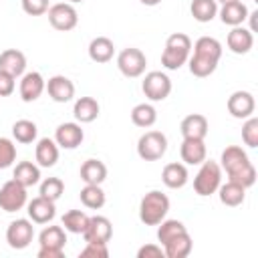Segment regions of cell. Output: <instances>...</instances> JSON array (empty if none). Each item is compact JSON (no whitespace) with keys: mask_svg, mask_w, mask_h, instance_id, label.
<instances>
[{"mask_svg":"<svg viewBox=\"0 0 258 258\" xmlns=\"http://www.w3.org/2000/svg\"><path fill=\"white\" fill-rule=\"evenodd\" d=\"M99 111H101V107H99L97 99H93V97H79L73 107V115L79 123H93L99 117Z\"/></svg>","mask_w":258,"mask_h":258,"instance_id":"obj_23","label":"cell"},{"mask_svg":"<svg viewBox=\"0 0 258 258\" xmlns=\"http://www.w3.org/2000/svg\"><path fill=\"white\" fill-rule=\"evenodd\" d=\"M131 121H133V125H137L141 129H147L157 121V111L151 103H139L131 111Z\"/></svg>","mask_w":258,"mask_h":258,"instance_id":"obj_33","label":"cell"},{"mask_svg":"<svg viewBox=\"0 0 258 258\" xmlns=\"http://www.w3.org/2000/svg\"><path fill=\"white\" fill-rule=\"evenodd\" d=\"M115 54V44L107 36H97L89 42V56L95 62H109Z\"/></svg>","mask_w":258,"mask_h":258,"instance_id":"obj_26","label":"cell"},{"mask_svg":"<svg viewBox=\"0 0 258 258\" xmlns=\"http://www.w3.org/2000/svg\"><path fill=\"white\" fill-rule=\"evenodd\" d=\"M248 6L242 2V0H236V2H228V4H222V8H218V16L224 24L228 26H242L246 20H248Z\"/></svg>","mask_w":258,"mask_h":258,"instance_id":"obj_18","label":"cell"},{"mask_svg":"<svg viewBox=\"0 0 258 258\" xmlns=\"http://www.w3.org/2000/svg\"><path fill=\"white\" fill-rule=\"evenodd\" d=\"M38 258H62V250L60 248H40Z\"/></svg>","mask_w":258,"mask_h":258,"instance_id":"obj_46","label":"cell"},{"mask_svg":"<svg viewBox=\"0 0 258 258\" xmlns=\"http://www.w3.org/2000/svg\"><path fill=\"white\" fill-rule=\"evenodd\" d=\"M189 12L198 22H212L218 16V2L216 0H191Z\"/></svg>","mask_w":258,"mask_h":258,"instance_id":"obj_31","label":"cell"},{"mask_svg":"<svg viewBox=\"0 0 258 258\" xmlns=\"http://www.w3.org/2000/svg\"><path fill=\"white\" fill-rule=\"evenodd\" d=\"M36 133H38V127L30 119H18L12 125V137L18 143H32L36 139Z\"/></svg>","mask_w":258,"mask_h":258,"instance_id":"obj_37","label":"cell"},{"mask_svg":"<svg viewBox=\"0 0 258 258\" xmlns=\"http://www.w3.org/2000/svg\"><path fill=\"white\" fill-rule=\"evenodd\" d=\"M34 159L38 167H52L58 161V145L54 139L42 137L34 147Z\"/></svg>","mask_w":258,"mask_h":258,"instance_id":"obj_21","label":"cell"},{"mask_svg":"<svg viewBox=\"0 0 258 258\" xmlns=\"http://www.w3.org/2000/svg\"><path fill=\"white\" fill-rule=\"evenodd\" d=\"M12 179H16L24 187H30L40 181V167L32 161H20L12 171Z\"/></svg>","mask_w":258,"mask_h":258,"instance_id":"obj_27","label":"cell"},{"mask_svg":"<svg viewBox=\"0 0 258 258\" xmlns=\"http://www.w3.org/2000/svg\"><path fill=\"white\" fill-rule=\"evenodd\" d=\"M141 91L149 101H163L171 93V79L161 71H149L141 81Z\"/></svg>","mask_w":258,"mask_h":258,"instance_id":"obj_6","label":"cell"},{"mask_svg":"<svg viewBox=\"0 0 258 258\" xmlns=\"http://www.w3.org/2000/svg\"><path fill=\"white\" fill-rule=\"evenodd\" d=\"M83 258H107L109 256V248L107 244H99V242H87V246L81 250Z\"/></svg>","mask_w":258,"mask_h":258,"instance_id":"obj_42","label":"cell"},{"mask_svg":"<svg viewBox=\"0 0 258 258\" xmlns=\"http://www.w3.org/2000/svg\"><path fill=\"white\" fill-rule=\"evenodd\" d=\"M62 191H64V183H62L60 177H46V179L40 181L38 194H40L42 198L50 200V202H56V200L62 196Z\"/></svg>","mask_w":258,"mask_h":258,"instance_id":"obj_39","label":"cell"},{"mask_svg":"<svg viewBox=\"0 0 258 258\" xmlns=\"http://www.w3.org/2000/svg\"><path fill=\"white\" fill-rule=\"evenodd\" d=\"M117 67H119L121 75H125L127 79H137L145 73L147 58L139 48L129 46V48H123L117 54Z\"/></svg>","mask_w":258,"mask_h":258,"instance_id":"obj_7","label":"cell"},{"mask_svg":"<svg viewBox=\"0 0 258 258\" xmlns=\"http://www.w3.org/2000/svg\"><path fill=\"white\" fill-rule=\"evenodd\" d=\"M242 141L252 149L258 147V119L254 115H250L242 125Z\"/></svg>","mask_w":258,"mask_h":258,"instance_id":"obj_40","label":"cell"},{"mask_svg":"<svg viewBox=\"0 0 258 258\" xmlns=\"http://www.w3.org/2000/svg\"><path fill=\"white\" fill-rule=\"evenodd\" d=\"M179 155L185 165H200L208 155L204 139H183L179 145Z\"/></svg>","mask_w":258,"mask_h":258,"instance_id":"obj_20","label":"cell"},{"mask_svg":"<svg viewBox=\"0 0 258 258\" xmlns=\"http://www.w3.org/2000/svg\"><path fill=\"white\" fill-rule=\"evenodd\" d=\"M169 212V198L159 189L147 191L139 202V220L145 226H157Z\"/></svg>","mask_w":258,"mask_h":258,"instance_id":"obj_3","label":"cell"},{"mask_svg":"<svg viewBox=\"0 0 258 258\" xmlns=\"http://www.w3.org/2000/svg\"><path fill=\"white\" fill-rule=\"evenodd\" d=\"M163 246L159 244H145L137 250V258H163Z\"/></svg>","mask_w":258,"mask_h":258,"instance_id":"obj_45","label":"cell"},{"mask_svg":"<svg viewBox=\"0 0 258 258\" xmlns=\"http://www.w3.org/2000/svg\"><path fill=\"white\" fill-rule=\"evenodd\" d=\"M113 236V226L109 222V218L105 216H93L89 218V224L83 232L85 242H99V244H107Z\"/></svg>","mask_w":258,"mask_h":258,"instance_id":"obj_13","label":"cell"},{"mask_svg":"<svg viewBox=\"0 0 258 258\" xmlns=\"http://www.w3.org/2000/svg\"><path fill=\"white\" fill-rule=\"evenodd\" d=\"M26 212H28V218H30L34 224H48V222H52L54 216H56L54 202H50V200H46V198H42V196L32 198V200L28 202Z\"/></svg>","mask_w":258,"mask_h":258,"instance_id":"obj_16","label":"cell"},{"mask_svg":"<svg viewBox=\"0 0 258 258\" xmlns=\"http://www.w3.org/2000/svg\"><path fill=\"white\" fill-rule=\"evenodd\" d=\"M220 161V167L226 171L230 181H236L246 189L256 183V167L252 165L248 153L240 145H228L222 151Z\"/></svg>","mask_w":258,"mask_h":258,"instance_id":"obj_1","label":"cell"},{"mask_svg":"<svg viewBox=\"0 0 258 258\" xmlns=\"http://www.w3.org/2000/svg\"><path fill=\"white\" fill-rule=\"evenodd\" d=\"M14 87H16V77H12L10 73L2 71L0 69V97H8L14 93Z\"/></svg>","mask_w":258,"mask_h":258,"instance_id":"obj_44","label":"cell"},{"mask_svg":"<svg viewBox=\"0 0 258 258\" xmlns=\"http://www.w3.org/2000/svg\"><path fill=\"white\" fill-rule=\"evenodd\" d=\"M226 105H228V113L234 119H248L250 115H254V109H256L254 95L248 91H234L228 97Z\"/></svg>","mask_w":258,"mask_h":258,"instance_id":"obj_11","label":"cell"},{"mask_svg":"<svg viewBox=\"0 0 258 258\" xmlns=\"http://www.w3.org/2000/svg\"><path fill=\"white\" fill-rule=\"evenodd\" d=\"M26 187L20 185L16 179H8L2 187H0V210L4 212H18L26 206Z\"/></svg>","mask_w":258,"mask_h":258,"instance_id":"obj_10","label":"cell"},{"mask_svg":"<svg viewBox=\"0 0 258 258\" xmlns=\"http://www.w3.org/2000/svg\"><path fill=\"white\" fill-rule=\"evenodd\" d=\"M157 226H159V228H157V240H159V246H163V244H167L171 238H175V236L187 232L185 226H183L179 220H161Z\"/></svg>","mask_w":258,"mask_h":258,"instance_id":"obj_38","label":"cell"},{"mask_svg":"<svg viewBox=\"0 0 258 258\" xmlns=\"http://www.w3.org/2000/svg\"><path fill=\"white\" fill-rule=\"evenodd\" d=\"M189 50H191V38L183 32H173L165 40V48L161 52V64L167 71H177L187 62Z\"/></svg>","mask_w":258,"mask_h":258,"instance_id":"obj_2","label":"cell"},{"mask_svg":"<svg viewBox=\"0 0 258 258\" xmlns=\"http://www.w3.org/2000/svg\"><path fill=\"white\" fill-rule=\"evenodd\" d=\"M38 244H40V248H60V250H64V244H67L64 228L62 226H46L38 234Z\"/></svg>","mask_w":258,"mask_h":258,"instance_id":"obj_30","label":"cell"},{"mask_svg":"<svg viewBox=\"0 0 258 258\" xmlns=\"http://www.w3.org/2000/svg\"><path fill=\"white\" fill-rule=\"evenodd\" d=\"M85 139V133L79 123H60L54 129V141L62 149H77Z\"/></svg>","mask_w":258,"mask_h":258,"instance_id":"obj_15","label":"cell"},{"mask_svg":"<svg viewBox=\"0 0 258 258\" xmlns=\"http://www.w3.org/2000/svg\"><path fill=\"white\" fill-rule=\"evenodd\" d=\"M200 165L202 167L194 177V189L198 196L206 198V196H212L218 191V187L222 183V167L218 161H212V159L210 161L204 159Z\"/></svg>","mask_w":258,"mask_h":258,"instance_id":"obj_4","label":"cell"},{"mask_svg":"<svg viewBox=\"0 0 258 258\" xmlns=\"http://www.w3.org/2000/svg\"><path fill=\"white\" fill-rule=\"evenodd\" d=\"M44 85H46V81L42 79L40 73H36V71L24 73L22 79H20V87H18L20 99H22L24 103H32V101H36V99L44 93Z\"/></svg>","mask_w":258,"mask_h":258,"instance_id":"obj_14","label":"cell"},{"mask_svg":"<svg viewBox=\"0 0 258 258\" xmlns=\"http://www.w3.org/2000/svg\"><path fill=\"white\" fill-rule=\"evenodd\" d=\"M0 69L12 77H22L26 71V56L16 48H6L0 52Z\"/></svg>","mask_w":258,"mask_h":258,"instance_id":"obj_22","label":"cell"},{"mask_svg":"<svg viewBox=\"0 0 258 258\" xmlns=\"http://www.w3.org/2000/svg\"><path fill=\"white\" fill-rule=\"evenodd\" d=\"M189 175H187V167L183 163H167L161 171V181L169 187V189H179L187 183Z\"/></svg>","mask_w":258,"mask_h":258,"instance_id":"obj_24","label":"cell"},{"mask_svg":"<svg viewBox=\"0 0 258 258\" xmlns=\"http://www.w3.org/2000/svg\"><path fill=\"white\" fill-rule=\"evenodd\" d=\"M16 161V145L8 137H0V169L10 167Z\"/></svg>","mask_w":258,"mask_h":258,"instance_id":"obj_41","label":"cell"},{"mask_svg":"<svg viewBox=\"0 0 258 258\" xmlns=\"http://www.w3.org/2000/svg\"><path fill=\"white\" fill-rule=\"evenodd\" d=\"M71 4H77V2H85V0H69Z\"/></svg>","mask_w":258,"mask_h":258,"instance_id":"obj_49","label":"cell"},{"mask_svg":"<svg viewBox=\"0 0 258 258\" xmlns=\"http://www.w3.org/2000/svg\"><path fill=\"white\" fill-rule=\"evenodd\" d=\"M208 119L200 113H191L187 117L181 119V125H179V131L183 135V139H206L208 135Z\"/></svg>","mask_w":258,"mask_h":258,"instance_id":"obj_19","label":"cell"},{"mask_svg":"<svg viewBox=\"0 0 258 258\" xmlns=\"http://www.w3.org/2000/svg\"><path fill=\"white\" fill-rule=\"evenodd\" d=\"M167 151V137L161 131H145L137 141V155L143 161H157Z\"/></svg>","mask_w":258,"mask_h":258,"instance_id":"obj_5","label":"cell"},{"mask_svg":"<svg viewBox=\"0 0 258 258\" xmlns=\"http://www.w3.org/2000/svg\"><path fill=\"white\" fill-rule=\"evenodd\" d=\"M34 238V226H32V220L28 218H18L14 222L8 224L6 228V242L10 248L14 250H24Z\"/></svg>","mask_w":258,"mask_h":258,"instance_id":"obj_9","label":"cell"},{"mask_svg":"<svg viewBox=\"0 0 258 258\" xmlns=\"http://www.w3.org/2000/svg\"><path fill=\"white\" fill-rule=\"evenodd\" d=\"M60 224L71 234H83L85 228H87V224H89V216L83 210H69V212L62 214Z\"/></svg>","mask_w":258,"mask_h":258,"instance_id":"obj_35","label":"cell"},{"mask_svg":"<svg viewBox=\"0 0 258 258\" xmlns=\"http://www.w3.org/2000/svg\"><path fill=\"white\" fill-rule=\"evenodd\" d=\"M141 4H145V6H157L161 0H139Z\"/></svg>","mask_w":258,"mask_h":258,"instance_id":"obj_47","label":"cell"},{"mask_svg":"<svg viewBox=\"0 0 258 258\" xmlns=\"http://www.w3.org/2000/svg\"><path fill=\"white\" fill-rule=\"evenodd\" d=\"M81 179L85 183H95L101 185L107 179V165L99 159H87L81 165Z\"/></svg>","mask_w":258,"mask_h":258,"instance_id":"obj_28","label":"cell"},{"mask_svg":"<svg viewBox=\"0 0 258 258\" xmlns=\"http://www.w3.org/2000/svg\"><path fill=\"white\" fill-rule=\"evenodd\" d=\"M218 196H220V202H222L224 206L236 208V206L244 204V200H246V187H242L240 183L228 179L226 183H220Z\"/></svg>","mask_w":258,"mask_h":258,"instance_id":"obj_25","label":"cell"},{"mask_svg":"<svg viewBox=\"0 0 258 258\" xmlns=\"http://www.w3.org/2000/svg\"><path fill=\"white\" fill-rule=\"evenodd\" d=\"M79 198H81V204L89 210H101L105 206V191L101 189V185H95V183H85Z\"/></svg>","mask_w":258,"mask_h":258,"instance_id":"obj_34","label":"cell"},{"mask_svg":"<svg viewBox=\"0 0 258 258\" xmlns=\"http://www.w3.org/2000/svg\"><path fill=\"white\" fill-rule=\"evenodd\" d=\"M187 64H189V73L198 79H204V77H210L216 69H218V60H212L208 56H202V54H191L187 58Z\"/></svg>","mask_w":258,"mask_h":258,"instance_id":"obj_36","label":"cell"},{"mask_svg":"<svg viewBox=\"0 0 258 258\" xmlns=\"http://www.w3.org/2000/svg\"><path fill=\"white\" fill-rule=\"evenodd\" d=\"M48 22L52 28L60 30V32H69L77 26L79 22V14H77V8L71 4V2H58V4H52L48 10Z\"/></svg>","mask_w":258,"mask_h":258,"instance_id":"obj_8","label":"cell"},{"mask_svg":"<svg viewBox=\"0 0 258 258\" xmlns=\"http://www.w3.org/2000/svg\"><path fill=\"white\" fill-rule=\"evenodd\" d=\"M191 246H194L191 236L187 232H183V234L171 238L167 244H163V254L167 258H185L191 252Z\"/></svg>","mask_w":258,"mask_h":258,"instance_id":"obj_29","label":"cell"},{"mask_svg":"<svg viewBox=\"0 0 258 258\" xmlns=\"http://www.w3.org/2000/svg\"><path fill=\"white\" fill-rule=\"evenodd\" d=\"M216 2H220V4H228V2H236V0H216Z\"/></svg>","mask_w":258,"mask_h":258,"instance_id":"obj_48","label":"cell"},{"mask_svg":"<svg viewBox=\"0 0 258 258\" xmlns=\"http://www.w3.org/2000/svg\"><path fill=\"white\" fill-rule=\"evenodd\" d=\"M22 10L30 16H40L48 10V0H22Z\"/></svg>","mask_w":258,"mask_h":258,"instance_id":"obj_43","label":"cell"},{"mask_svg":"<svg viewBox=\"0 0 258 258\" xmlns=\"http://www.w3.org/2000/svg\"><path fill=\"white\" fill-rule=\"evenodd\" d=\"M44 91L54 103H69L75 97V83L64 75H54L46 81Z\"/></svg>","mask_w":258,"mask_h":258,"instance_id":"obj_12","label":"cell"},{"mask_svg":"<svg viewBox=\"0 0 258 258\" xmlns=\"http://www.w3.org/2000/svg\"><path fill=\"white\" fill-rule=\"evenodd\" d=\"M226 44H228V48H230L234 54H246V52H250V48L254 46V34H252L250 28L232 26V30L228 32Z\"/></svg>","mask_w":258,"mask_h":258,"instance_id":"obj_17","label":"cell"},{"mask_svg":"<svg viewBox=\"0 0 258 258\" xmlns=\"http://www.w3.org/2000/svg\"><path fill=\"white\" fill-rule=\"evenodd\" d=\"M194 52L220 62V58H222V42L218 38H214V36H200L194 42Z\"/></svg>","mask_w":258,"mask_h":258,"instance_id":"obj_32","label":"cell"}]
</instances>
